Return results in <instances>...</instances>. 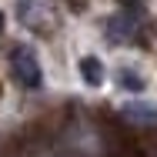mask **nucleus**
Wrapping results in <instances>:
<instances>
[{
  "mask_svg": "<svg viewBox=\"0 0 157 157\" xmlns=\"http://www.w3.org/2000/svg\"><path fill=\"white\" fill-rule=\"evenodd\" d=\"M17 157H80V154L60 134H33L17 147Z\"/></svg>",
  "mask_w": 157,
  "mask_h": 157,
  "instance_id": "f257e3e1",
  "label": "nucleus"
},
{
  "mask_svg": "<svg viewBox=\"0 0 157 157\" xmlns=\"http://www.w3.org/2000/svg\"><path fill=\"white\" fill-rule=\"evenodd\" d=\"M17 17L33 33H50L54 30V13H50V7L44 0H20L17 3Z\"/></svg>",
  "mask_w": 157,
  "mask_h": 157,
  "instance_id": "f03ea898",
  "label": "nucleus"
},
{
  "mask_svg": "<svg viewBox=\"0 0 157 157\" xmlns=\"http://www.w3.org/2000/svg\"><path fill=\"white\" fill-rule=\"evenodd\" d=\"M104 154L107 157H144L137 134H130L124 127H107L104 130Z\"/></svg>",
  "mask_w": 157,
  "mask_h": 157,
  "instance_id": "7ed1b4c3",
  "label": "nucleus"
},
{
  "mask_svg": "<svg viewBox=\"0 0 157 157\" xmlns=\"http://www.w3.org/2000/svg\"><path fill=\"white\" fill-rule=\"evenodd\" d=\"M10 67H13V77L27 87V90H37L40 84H44V77H40V63L33 57L30 47H17L13 54H10Z\"/></svg>",
  "mask_w": 157,
  "mask_h": 157,
  "instance_id": "20e7f679",
  "label": "nucleus"
},
{
  "mask_svg": "<svg viewBox=\"0 0 157 157\" xmlns=\"http://www.w3.org/2000/svg\"><path fill=\"white\" fill-rule=\"evenodd\" d=\"M107 37L114 40V44H124V40H137L140 37V20L134 17V13H117V17H110V24H107Z\"/></svg>",
  "mask_w": 157,
  "mask_h": 157,
  "instance_id": "39448f33",
  "label": "nucleus"
},
{
  "mask_svg": "<svg viewBox=\"0 0 157 157\" xmlns=\"http://www.w3.org/2000/svg\"><path fill=\"white\" fill-rule=\"evenodd\" d=\"M80 74H84V84H90V87H97L104 80V67H100L97 57H84L80 60Z\"/></svg>",
  "mask_w": 157,
  "mask_h": 157,
  "instance_id": "423d86ee",
  "label": "nucleus"
},
{
  "mask_svg": "<svg viewBox=\"0 0 157 157\" xmlns=\"http://www.w3.org/2000/svg\"><path fill=\"white\" fill-rule=\"evenodd\" d=\"M137 140H140V151H144V157H157V127H151L147 134H140Z\"/></svg>",
  "mask_w": 157,
  "mask_h": 157,
  "instance_id": "0eeeda50",
  "label": "nucleus"
},
{
  "mask_svg": "<svg viewBox=\"0 0 157 157\" xmlns=\"http://www.w3.org/2000/svg\"><path fill=\"white\" fill-rule=\"evenodd\" d=\"M127 114H130V117H140V121H147V124L157 121V107H144V104H130Z\"/></svg>",
  "mask_w": 157,
  "mask_h": 157,
  "instance_id": "6e6552de",
  "label": "nucleus"
},
{
  "mask_svg": "<svg viewBox=\"0 0 157 157\" xmlns=\"http://www.w3.org/2000/svg\"><path fill=\"white\" fill-rule=\"evenodd\" d=\"M117 84H121V87H127V90H140V87H144V80H140V77H134V70H121Z\"/></svg>",
  "mask_w": 157,
  "mask_h": 157,
  "instance_id": "1a4fd4ad",
  "label": "nucleus"
},
{
  "mask_svg": "<svg viewBox=\"0 0 157 157\" xmlns=\"http://www.w3.org/2000/svg\"><path fill=\"white\" fill-rule=\"evenodd\" d=\"M121 3H124V7H140L144 0H121Z\"/></svg>",
  "mask_w": 157,
  "mask_h": 157,
  "instance_id": "9d476101",
  "label": "nucleus"
},
{
  "mask_svg": "<svg viewBox=\"0 0 157 157\" xmlns=\"http://www.w3.org/2000/svg\"><path fill=\"white\" fill-rule=\"evenodd\" d=\"M0 30H3V13H0Z\"/></svg>",
  "mask_w": 157,
  "mask_h": 157,
  "instance_id": "9b49d317",
  "label": "nucleus"
}]
</instances>
